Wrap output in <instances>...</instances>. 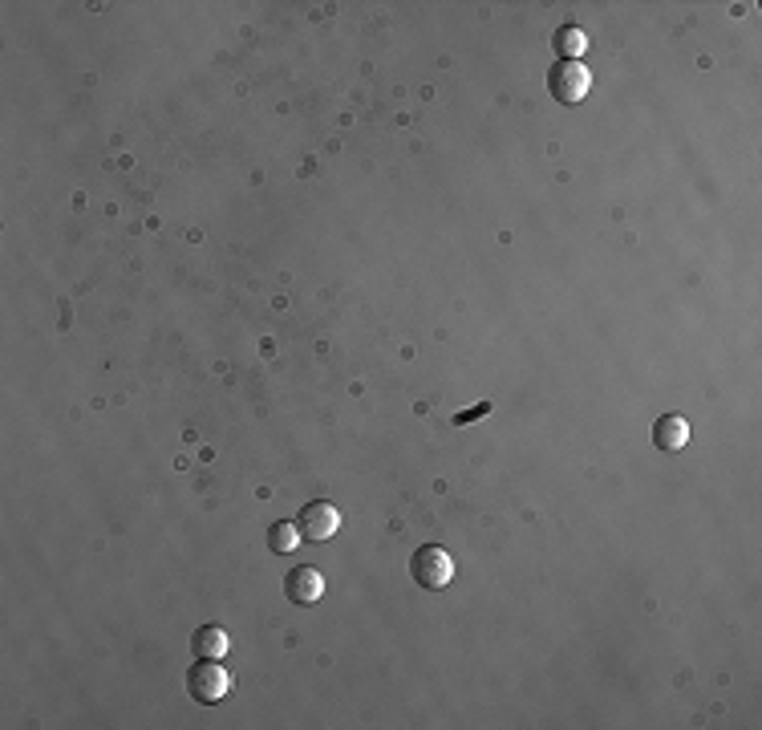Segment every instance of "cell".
<instances>
[{
  "label": "cell",
  "mask_w": 762,
  "mask_h": 730,
  "mask_svg": "<svg viewBox=\"0 0 762 730\" xmlns=\"http://www.w3.org/2000/svg\"><path fill=\"white\" fill-rule=\"evenodd\" d=\"M556 49L564 53V61H580V53L588 49V37H584V29H576V25H564V29L556 33Z\"/></svg>",
  "instance_id": "cell-9"
},
{
  "label": "cell",
  "mask_w": 762,
  "mask_h": 730,
  "mask_svg": "<svg viewBox=\"0 0 762 730\" xmlns=\"http://www.w3.org/2000/svg\"><path fill=\"white\" fill-rule=\"evenodd\" d=\"M548 90H552L556 102L576 106V102H584L588 90H592V73H588L580 61H560V65L548 73Z\"/></svg>",
  "instance_id": "cell-3"
},
{
  "label": "cell",
  "mask_w": 762,
  "mask_h": 730,
  "mask_svg": "<svg viewBox=\"0 0 762 730\" xmlns=\"http://www.w3.org/2000/svg\"><path fill=\"white\" fill-rule=\"evenodd\" d=\"M296 528H300L304 540H333L337 528H341V516H337V507H333V503L313 499V503H304V507H300Z\"/></svg>",
  "instance_id": "cell-4"
},
{
  "label": "cell",
  "mask_w": 762,
  "mask_h": 730,
  "mask_svg": "<svg viewBox=\"0 0 762 730\" xmlns=\"http://www.w3.org/2000/svg\"><path fill=\"white\" fill-rule=\"evenodd\" d=\"M653 443H657V451H665V455L681 451L685 443H690V422H685L681 414H661L657 426H653Z\"/></svg>",
  "instance_id": "cell-6"
},
{
  "label": "cell",
  "mask_w": 762,
  "mask_h": 730,
  "mask_svg": "<svg viewBox=\"0 0 762 730\" xmlns=\"http://www.w3.org/2000/svg\"><path fill=\"white\" fill-rule=\"evenodd\" d=\"M300 540H304V536H300V528H296V524H284V520H280V524H272V528H268V548H272L276 556H288Z\"/></svg>",
  "instance_id": "cell-8"
},
{
  "label": "cell",
  "mask_w": 762,
  "mask_h": 730,
  "mask_svg": "<svg viewBox=\"0 0 762 730\" xmlns=\"http://www.w3.org/2000/svg\"><path fill=\"white\" fill-rule=\"evenodd\" d=\"M410 576H414V584H422V589L438 593V589H446V584L454 580V560H450L446 548L426 544V548L414 552V560H410Z\"/></svg>",
  "instance_id": "cell-2"
},
{
  "label": "cell",
  "mask_w": 762,
  "mask_h": 730,
  "mask_svg": "<svg viewBox=\"0 0 762 730\" xmlns=\"http://www.w3.org/2000/svg\"><path fill=\"white\" fill-rule=\"evenodd\" d=\"M284 597L292 605H317L325 597V576L313 568V564H296L288 576H284Z\"/></svg>",
  "instance_id": "cell-5"
},
{
  "label": "cell",
  "mask_w": 762,
  "mask_h": 730,
  "mask_svg": "<svg viewBox=\"0 0 762 730\" xmlns=\"http://www.w3.org/2000/svg\"><path fill=\"white\" fill-rule=\"evenodd\" d=\"M483 414H491V402H479L475 410H467V414H459V418H454V426H467V422H475V418H483Z\"/></svg>",
  "instance_id": "cell-10"
},
{
  "label": "cell",
  "mask_w": 762,
  "mask_h": 730,
  "mask_svg": "<svg viewBox=\"0 0 762 730\" xmlns=\"http://www.w3.org/2000/svg\"><path fill=\"white\" fill-rule=\"evenodd\" d=\"M227 690H232V674L223 670V662H199L187 670V694L199 702V706H215L227 698Z\"/></svg>",
  "instance_id": "cell-1"
},
{
  "label": "cell",
  "mask_w": 762,
  "mask_h": 730,
  "mask_svg": "<svg viewBox=\"0 0 762 730\" xmlns=\"http://www.w3.org/2000/svg\"><path fill=\"white\" fill-rule=\"evenodd\" d=\"M227 633L219 629V625H203L199 633H195V641H191V649H195V657H203V662H223L227 657Z\"/></svg>",
  "instance_id": "cell-7"
}]
</instances>
